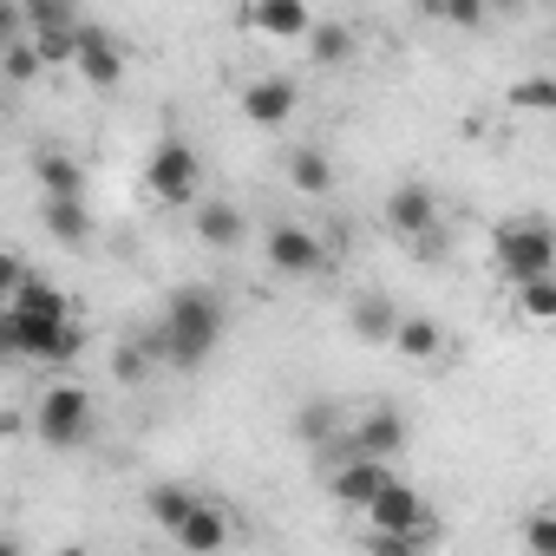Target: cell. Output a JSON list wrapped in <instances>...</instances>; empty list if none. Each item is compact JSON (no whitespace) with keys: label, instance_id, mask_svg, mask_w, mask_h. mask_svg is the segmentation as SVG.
Returning <instances> with one entry per match:
<instances>
[{"label":"cell","instance_id":"25","mask_svg":"<svg viewBox=\"0 0 556 556\" xmlns=\"http://www.w3.org/2000/svg\"><path fill=\"white\" fill-rule=\"evenodd\" d=\"M21 21H27V40H47V34H73L79 27V14L66 8V0H34V8H21Z\"/></svg>","mask_w":556,"mask_h":556},{"label":"cell","instance_id":"27","mask_svg":"<svg viewBox=\"0 0 556 556\" xmlns=\"http://www.w3.org/2000/svg\"><path fill=\"white\" fill-rule=\"evenodd\" d=\"M151 361H157V354H151L144 341H118V348H112V380H118V387H138V380L151 374Z\"/></svg>","mask_w":556,"mask_h":556},{"label":"cell","instance_id":"13","mask_svg":"<svg viewBox=\"0 0 556 556\" xmlns=\"http://www.w3.org/2000/svg\"><path fill=\"white\" fill-rule=\"evenodd\" d=\"M393 478H400L393 465H374V458H341V465H328V497H334L341 510H367V504H374Z\"/></svg>","mask_w":556,"mask_h":556},{"label":"cell","instance_id":"4","mask_svg":"<svg viewBox=\"0 0 556 556\" xmlns=\"http://www.w3.org/2000/svg\"><path fill=\"white\" fill-rule=\"evenodd\" d=\"M144 190L157 197V203H170V210H190L197 197H203V157H197V144L190 138H157L151 144V157H144Z\"/></svg>","mask_w":556,"mask_h":556},{"label":"cell","instance_id":"26","mask_svg":"<svg viewBox=\"0 0 556 556\" xmlns=\"http://www.w3.org/2000/svg\"><path fill=\"white\" fill-rule=\"evenodd\" d=\"M510 295H517V315H523L530 328H549V321H556V275L523 282V289H510Z\"/></svg>","mask_w":556,"mask_h":556},{"label":"cell","instance_id":"17","mask_svg":"<svg viewBox=\"0 0 556 556\" xmlns=\"http://www.w3.org/2000/svg\"><path fill=\"white\" fill-rule=\"evenodd\" d=\"M282 177H289L295 197H328L334 190V164H328L321 144H289L282 151Z\"/></svg>","mask_w":556,"mask_h":556},{"label":"cell","instance_id":"28","mask_svg":"<svg viewBox=\"0 0 556 556\" xmlns=\"http://www.w3.org/2000/svg\"><path fill=\"white\" fill-rule=\"evenodd\" d=\"M523 549H530V556H556V510H549V504H536V510L523 517Z\"/></svg>","mask_w":556,"mask_h":556},{"label":"cell","instance_id":"1","mask_svg":"<svg viewBox=\"0 0 556 556\" xmlns=\"http://www.w3.org/2000/svg\"><path fill=\"white\" fill-rule=\"evenodd\" d=\"M216 341H223V302H216L210 289H177V295L164 302V321H157V334H151L144 348H151L164 367L190 374V367L210 361Z\"/></svg>","mask_w":556,"mask_h":556},{"label":"cell","instance_id":"14","mask_svg":"<svg viewBox=\"0 0 556 556\" xmlns=\"http://www.w3.org/2000/svg\"><path fill=\"white\" fill-rule=\"evenodd\" d=\"M190 229L203 249H242L249 242V210H236L229 197H197L190 203Z\"/></svg>","mask_w":556,"mask_h":556},{"label":"cell","instance_id":"9","mask_svg":"<svg viewBox=\"0 0 556 556\" xmlns=\"http://www.w3.org/2000/svg\"><path fill=\"white\" fill-rule=\"evenodd\" d=\"M73 73H79L92 92H118V86H125V47H118L99 21H79V34H73Z\"/></svg>","mask_w":556,"mask_h":556},{"label":"cell","instance_id":"32","mask_svg":"<svg viewBox=\"0 0 556 556\" xmlns=\"http://www.w3.org/2000/svg\"><path fill=\"white\" fill-rule=\"evenodd\" d=\"M367 556H426V536H374L367 530Z\"/></svg>","mask_w":556,"mask_h":556},{"label":"cell","instance_id":"18","mask_svg":"<svg viewBox=\"0 0 556 556\" xmlns=\"http://www.w3.org/2000/svg\"><path fill=\"white\" fill-rule=\"evenodd\" d=\"M40 223H47V236H53L60 249H86V242H92V210H86V197H47V203H40Z\"/></svg>","mask_w":556,"mask_h":556},{"label":"cell","instance_id":"12","mask_svg":"<svg viewBox=\"0 0 556 556\" xmlns=\"http://www.w3.org/2000/svg\"><path fill=\"white\" fill-rule=\"evenodd\" d=\"M0 315H8L14 328H66V321H73V295H66L60 282H47V275L34 268L27 282H21V295L0 308Z\"/></svg>","mask_w":556,"mask_h":556},{"label":"cell","instance_id":"2","mask_svg":"<svg viewBox=\"0 0 556 556\" xmlns=\"http://www.w3.org/2000/svg\"><path fill=\"white\" fill-rule=\"evenodd\" d=\"M491 268L504 289H523V282H543V275H556V236L543 216H517L491 236Z\"/></svg>","mask_w":556,"mask_h":556},{"label":"cell","instance_id":"20","mask_svg":"<svg viewBox=\"0 0 556 556\" xmlns=\"http://www.w3.org/2000/svg\"><path fill=\"white\" fill-rule=\"evenodd\" d=\"M354 47H361V34H354L348 21H321V14H315V27H308V40H302V53H308L315 66H348Z\"/></svg>","mask_w":556,"mask_h":556},{"label":"cell","instance_id":"19","mask_svg":"<svg viewBox=\"0 0 556 556\" xmlns=\"http://www.w3.org/2000/svg\"><path fill=\"white\" fill-rule=\"evenodd\" d=\"M387 348H400L406 361H419V367H432V361H445V328L432 321V315H400V328H393V341Z\"/></svg>","mask_w":556,"mask_h":556},{"label":"cell","instance_id":"5","mask_svg":"<svg viewBox=\"0 0 556 556\" xmlns=\"http://www.w3.org/2000/svg\"><path fill=\"white\" fill-rule=\"evenodd\" d=\"M348 452L354 458H374V465H400V452L413 445V426H406V413L400 406H361V413H348Z\"/></svg>","mask_w":556,"mask_h":556},{"label":"cell","instance_id":"33","mask_svg":"<svg viewBox=\"0 0 556 556\" xmlns=\"http://www.w3.org/2000/svg\"><path fill=\"white\" fill-rule=\"evenodd\" d=\"M27 40V21H21V8H14V0H0V53H8V47H21Z\"/></svg>","mask_w":556,"mask_h":556},{"label":"cell","instance_id":"35","mask_svg":"<svg viewBox=\"0 0 556 556\" xmlns=\"http://www.w3.org/2000/svg\"><path fill=\"white\" fill-rule=\"evenodd\" d=\"M53 556H92V549H79V543H66V549H53Z\"/></svg>","mask_w":556,"mask_h":556},{"label":"cell","instance_id":"22","mask_svg":"<svg viewBox=\"0 0 556 556\" xmlns=\"http://www.w3.org/2000/svg\"><path fill=\"white\" fill-rule=\"evenodd\" d=\"M348 328H354L361 341H374V348H387V341H393V328H400V308H393L387 295H361V302L348 308Z\"/></svg>","mask_w":556,"mask_h":556},{"label":"cell","instance_id":"24","mask_svg":"<svg viewBox=\"0 0 556 556\" xmlns=\"http://www.w3.org/2000/svg\"><path fill=\"white\" fill-rule=\"evenodd\" d=\"M504 105L523 112V118H549V112H556V79H549V73H530V79H517V86L504 92Z\"/></svg>","mask_w":556,"mask_h":556},{"label":"cell","instance_id":"3","mask_svg":"<svg viewBox=\"0 0 556 556\" xmlns=\"http://www.w3.org/2000/svg\"><path fill=\"white\" fill-rule=\"evenodd\" d=\"M92 419H99V406H92V393L79 380H53L34 400V439L53 445V452H79L92 439Z\"/></svg>","mask_w":556,"mask_h":556},{"label":"cell","instance_id":"34","mask_svg":"<svg viewBox=\"0 0 556 556\" xmlns=\"http://www.w3.org/2000/svg\"><path fill=\"white\" fill-rule=\"evenodd\" d=\"M0 556H21V543H14V536H0Z\"/></svg>","mask_w":556,"mask_h":556},{"label":"cell","instance_id":"21","mask_svg":"<svg viewBox=\"0 0 556 556\" xmlns=\"http://www.w3.org/2000/svg\"><path fill=\"white\" fill-rule=\"evenodd\" d=\"M34 184L40 197H86V164L66 151H34Z\"/></svg>","mask_w":556,"mask_h":556},{"label":"cell","instance_id":"11","mask_svg":"<svg viewBox=\"0 0 556 556\" xmlns=\"http://www.w3.org/2000/svg\"><path fill=\"white\" fill-rule=\"evenodd\" d=\"M387 229H393L400 242H419V236L445 229L439 190H432V184H400V190H387Z\"/></svg>","mask_w":556,"mask_h":556},{"label":"cell","instance_id":"29","mask_svg":"<svg viewBox=\"0 0 556 556\" xmlns=\"http://www.w3.org/2000/svg\"><path fill=\"white\" fill-rule=\"evenodd\" d=\"M47 66H40V53L21 40V47H8V53H0V79H8V86H34Z\"/></svg>","mask_w":556,"mask_h":556},{"label":"cell","instance_id":"10","mask_svg":"<svg viewBox=\"0 0 556 556\" xmlns=\"http://www.w3.org/2000/svg\"><path fill=\"white\" fill-rule=\"evenodd\" d=\"M308 27H315L308 0H255V8H242V34H255L268 47H302Z\"/></svg>","mask_w":556,"mask_h":556},{"label":"cell","instance_id":"8","mask_svg":"<svg viewBox=\"0 0 556 556\" xmlns=\"http://www.w3.org/2000/svg\"><path fill=\"white\" fill-rule=\"evenodd\" d=\"M236 105H242V118H249L255 131H282V125H295L302 86H295L289 73H255V79H242Z\"/></svg>","mask_w":556,"mask_h":556},{"label":"cell","instance_id":"23","mask_svg":"<svg viewBox=\"0 0 556 556\" xmlns=\"http://www.w3.org/2000/svg\"><path fill=\"white\" fill-rule=\"evenodd\" d=\"M190 504H197V491H190V484H177V478L144 491V510H151V523H157V530H177V523L190 517Z\"/></svg>","mask_w":556,"mask_h":556},{"label":"cell","instance_id":"6","mask_svg":"<svg viewBox=\"0 0 556 556\" xmlns=\"http://www.w3.org/2000/svg\"><path fill=\"white\" fill-rule=\"evenodd\" d=\"M262 255H268V268L275 275H295V282H315V275H328V242L308 229V223H268V236H262Z\"/></svg>","mask_w":556,"mask_h":556},{"label":"cell","instance_id":"15","mask_svg":"<svg viewBox=\"0 0 556 556\" xmlns=\"http://www.w3.org/2000/svg\"><path fill=\"white\" fill-rule=\"evenodd\" d=\"M170 536H177V549H184V556H216V549H229V536H236V517H229L223 504L197 497V504H190V517H184Z\"/></svg>","mask_w":556,"mask_h":556},{"label":"cell","instance_id":"31","mask_svg":"<svg viewBox=\"0 0 556 556\" xmlns=\"http://www.w3.org/2000/svg\"><path fill=\"white\" fill-rule=\"evenodd\" d=\"M34 275V262L21 255V249H0V308H8L14 295H21V282Z\"/></svg>","mask_w":556,"mask_h":556},{"label":"cell","instance_id":"16","mask_svg":"<svg viewBox=\"0 0 556 556\" xmlns=\"http://www.w3.org/2000/svg\"><path fill=\"white\" fill-rule=\"evenodd\" d=\"M289 432H295V445H308V452L321 458L328 445H341V432H348V406H341V400H302L295 419H289Z\"/></svg>","mask_w":556,"mask_h":556},{"label":"cell","instance_id":"7","mask_svg":"<svg viewBox=\"0 0 556 556\" xmlns=\"http://www.w3.org/2000/svg\"><path fill=\"white\" fill-rule=\"evenodd\" d=\"M361 517H367V530H374V536H426V543H432V523H439V517H432V504H426L406 478H393V484L361 510Z\"/></svg>","mask_w":556,"mask_h":556},{"label":"cell","instance_id":"30","mask_svg":"<svg viewBox=\"0 0 556 556\" xmlns=\"http://www.w3.org/2000/svg\"><path fill=\"white\" fill-rule=\"evenodd\" d=\"M426 14H432L439 27H484V21H491V14L478 8V0H432Z\"/></svg>","mask_w":556,"mask_h":556}]
</instances>
